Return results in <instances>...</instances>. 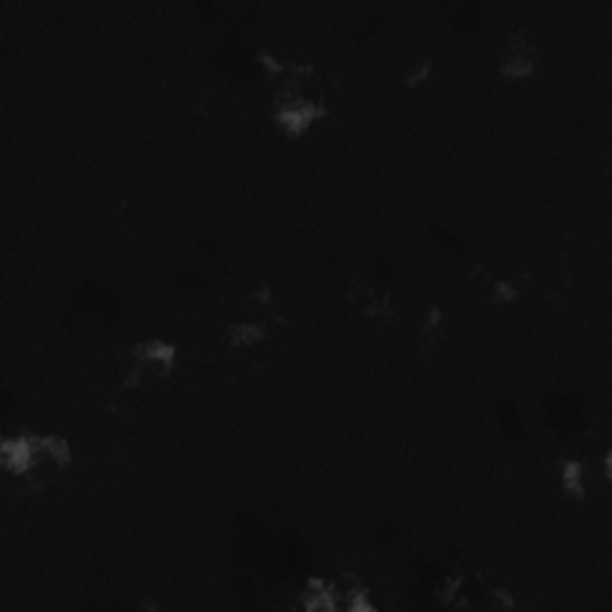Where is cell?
I'll return each instance as SVG.
<instances>
[{
    "label": "cell",
    "mask_w": 612,
    "mask_h": 612,
    "mask_svg": "<svg viewBox=\"0 0 612 612\" xmlns=\"http://www.w3.org/2000/svg\"><path fill=\"white\" fill-rule=\"evenodd\" d=\"M173 357H175L173 347L161 345V342H149V345L137 347V350H134L127 383L137 385L165 376V373L170 371V366H173Z\"/></svg>",
    "instance_id": "obj_1"
},
{
    "label": "cell",
    "mask_w": 612,
    "mask_h": 612,
    "mask_svg": "<svg viewBox=\"0 0 612 612\" xmlns=\"http://www.w3.org/2000/svg\"><path fill=\"white\" fill-rule=\"evenodd\" d=\"M536 65V44L526 34H517L507 46L500 70L507 75H529Z\"/></svg>",
    "instance_id": "obj_2"
}]
</instances>
